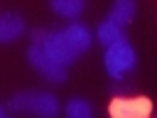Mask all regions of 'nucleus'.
Masks as SVG:
<instances>
[{"label": "nucleus", "mask_w": 157, "mask_h": 118, "mask_svg": "<svg viewBox=\"0 0 157 118\" xmlns=\"http://www.w3.org/2000/svg\"><path fill=\"white\" fill-rule=\"evenodd\" d=\"M64 111H66L69 118H88V116H91V106H88L83 98H71Z\"/></svg>", "instance_id": "nucleus-11"}, {"label": "nucleus", "mask_w": 157, "mask_h": 118, "mask_svg": "<svg viewBox=\"0 0 157 118\" xmlns=\"http://www.w3.org/2000/svg\"><path fill=\"white\" fill-rule=\"evenodd\" d=\"M49 7H52V12H56L59 17L74 20V17H78V15L83 12L86 0H49Z\"/></svg>", "instance_id": "nucleus-8"}, {"label": "nucleus", "mask_w": 157, "mask_h": 118, "mask_svg": "<svg viewBox=\"0 0 157 118\" xmlns=\"http://www.w3.org/2000/svg\"><path fill=\"white\" fill-rule=\"evenodd\" d=\"M22 32H25V20H22L20 15L0 12V42H2V44L15 42Z\"/></svg>", "instance_id": "nucleus-7"}, {"label": "nucleus", "mask_w": 157, "mask_h": 118, "mask_svg": "<svg viewBox=\"0 0 157 118\" xmlns=\"http://www.w3.org/2000/svg\"><path fill=\"white\" fill-rule=\"evenodd\" d=\"M10 108L12 111H29L37 116H54L59 111V103L52 93L27 91V93H17L15 98H10Z\"/></svg>", "instance_id": "nucleus-2"}, {"label": "nucleus", "mask_w": 157, "mask_h": 118, "mask_svg": "<svg viewBox=\"0 0 157 118\" xmlns=\"http://www.w3.org/2000/svg\"><path fill=\"white\" fill-rule=\"evenodd\" d=\"M59 34H61V37H64V42L74 49V54H81V52H86V49L91 47V32H88L83 25H78V22L66 25Z\"/></svg>", "instance_id": "nucleus-6"}, {"label": "nucleus", "mask_w": 157, "mask_h": 118, "mask_svg": "<svg viewBox=\"0 0 157 118\" xmlns=\"http://www.w3.org/2000/svg\"><path fill=\"white\" fill-rule=\"evenodd\" d=\"M135 64H137L135 52H132V47H130L125 39L113 42V44H108V47H105V54H103V66H105L108 76L120 79V76H123L125 71H130Z\"/></svg>", "instance_id": "nucleus-1"}, {"label": "nucleus", "mask_w": 157, "mask_h": 118, "mask_svg": "<svg viewBox=\"0 0 157 118\" xmlns=\"http://www.w3.org/2000/svg\"><path fill=\"white\" fill-rule=\"evenodd\" d=\"M0 116H2V108H0Z\"/></svg>", "instance_id": "nucleus-12"}, {"label": "nucleus", "mask_w": 157, "mask_h": 118, "mask_svg": "<svg viewBox=\"0 0 157 118\" xmlns=\"http://www.w3.org/2000/svg\"><path fill=\"white\" fill-rule=\"evenodd\" d=\"M42 47H44V52L56 61V64H61V66H69L71 61H74V49L64 42V37L59 34V32H47L44 37H42V42H39Z\"/></svg>", "instance_id": "nucleus-5"}, {"label": "nucleus", "mask_w": 157, "mask_h": 118, "mask_svg": "<svg viewBox=\"0 0 157 118\" xmlns=\"http://www.w3.org/2000/svg\"><path fill=\"white\" fill-rule=\"evenodd\" d=\"M152 111L150 98L132 96V98H113L108 106V113L113 118H147Z\"/></svg>", "instance_id": "nucleus-4"}, {"label": "nucleus", "mask_w": 157, "mask_h": 118, "mask_svg": "<svg viewBox=\"0 0 157 118\" xmlns=\"http://www.w3.org/2000/svg\"><path fill=\"white\" fill-rule=\"evenodd\" d=\"M27 59H29L32 69L39 71L47 81H52V84H61V81L66 79V66L56 64V61L44 52V47H42L39 42H34V44L27 49Z\"/></svg>", "instance_id": "nucleus-3"}, {"label": "nucleus", "mask_w": 157, "mask_h": 118, "mask_svg": "<svg viewBox=\"0 0 157 118\" xmlns=\"http://www.w3.org/2000/svg\"><path fill=\"white\" fill-rule=\"evenodd\" d=\"M98 42L101 44H113V42H120V39H125V34H123V27L120 25H115V22H110V20H103L101 25H98Z\"/></svg>", "instance_id": "nucleus-10"}, {"label": "nucleus", "mask_w": 157, "mask_h": 118, "mask_svg": "<svg viewBox=\"0 0 157 118\" xmlns=\"http://www.w3.org/2000/svg\"><path fill=\"white\" fill-rule=\"evenodd\" d=\"M132 15H135V2H132V0H115L113 7H110L108 20L115 22V25H120V27H125V25L132 20Z\"/></svg>", "instance_id": "nucleus-9"}]
</instances>
